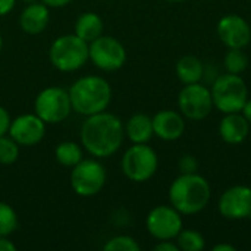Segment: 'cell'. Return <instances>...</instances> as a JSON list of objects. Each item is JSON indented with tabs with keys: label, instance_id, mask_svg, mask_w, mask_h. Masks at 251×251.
<instances>
[{
	"label": "cell",
	"instance_id": "obj_1",
	"mask_svg": "<svg viewBox=\"0 0 251 251\" xmlns=\"http://www.w3.org/2000/svg\"><path fill=\"white\" fill-rule=\"evenodd\" d=\"M124 138V122L121 118L106 110L87 116L79 131L82 149L96 159L113 156L121 149Z\"/></svg>",
	"mask_w": 251,
	"mask_h": 251
},
{
	"label": "cell",
	"instance_id": "obj_2",
	"mask_svg": "<svg viewBox=\"0 0 251 251\" xmlns=\"http://www.w3.org/2000/svg\"><path fill=\"white\" fill-rule=\"evenodd\" d=\"M68 91L72 110L85 118L104 112L112 101V87L109 81L97 75L78 78Z\"/></svg>",
	"mask_w": 251,
	"mask_h": 251
},
{
	"label": "cell",
	"instance_id": "obj_3",
	"mask_svg": "<svg viewBox=\"0 0 251 251\" xmlns=\"http://www.w3.org/2000/svg\"><path fill=\"white\" fill-rule=\"evenodd\" d=\"M212 190L207 179L197 172L181 174L169 187V201L181 215L200 213L209 204Z\"/></svg>",
	"mask_w": 251,
	"mask_h": 251
},
{
	"label": "cell",
	"instance_id": "obj_4",
	"mask_svg": "<svg viewBox=\"0 0 251 251\" xmlns=\"http://www.w3.org/2000/svg\"><path fill=\"white\" fill-rule=\"evenodd\" d=\"M50 63L60 72H75L88 59V43L75 32L57 37L49 49Z\"/></svg>",
	"mask_w": 251,
	"mask_h": 251
},
{
	"label": "cell",
	"instance_id": "obj_5",
	"mask_svg": "<svg viewBox=\"0 0 251 251\" xmlns=\"http://www.w3.org/2000/svg\"><path fill=\"white\" fill-rule=\"evenodd\" d=\"M210 93L215 107L222 113L241 112L249 99V90L244 79L240 75L229 72L216 76Z\"/></svg>",
	"mask_w": 251,
	"mask_h": 251
},
{
	"label": "cell",
	"instance_id": "obj_6",
	"mask_svg": "<svg viewBox=\"0 0 251 251\" xmlns=\"http://www.w3.org/2000/svg\"><path fill=\"white\" fill-rule=\"evenodd\" d=\"M124 175L132 182H146L151 179L159 168V157L156 151L146 144H132L121 162Z\"/></svg>",
	"mask_w": 251,
	"mask_h": 251
},
{
	"label": "cell",
	"instance_id": "obj_7",
	"mask_svg": "<svg viewBox=\"0 0 251 251\" xmlns=\"http://www.w3.org/2000/svg\"><path fill=\"white\" fill-rule=\"evenodd\" d=\"M72 112L69 91L62 87H47L41 90L34 100V113L46 125L63 122Z\"/></svg>",
	"mask_w": 251,
	"mask_h": 251
},
{
	"label": "cell",
	"instance_id": "obj_8",
	"mask_svg": "<svg viewBox=\"0 0 251 251\" xmlns=\"http://www.w3.org/2000/svg\"><path fill=\"white\" fill-rule=\"evenodd\" d=\"M104 166L94 159H82L71 169V188L79 197H94L106 185Z\"/></svg>",
	"mask_w": 251,
	"mask_h": 251
},
{
	"label": "cell",
	"instance_id": "obj_9",
	"mask_svg": "<svg viewBox=\"0 0 251 251\" xmlns=\"http://www.w3.org/2000/svg\"><path fill=\"white\" fill-rule=\"evenodd\" d=\"M88 59L100 71L115 72L125 65L126 50L118 38L101 34L88 43Z\"/></svg>",
	"mask_w": 251,
	"mask_h": 251
},
{
	"label": "cell",
	"instance_id": "obj_10",
	"mask_svg": "<svg viewBox=\"0 0 251 251\" xmlns=\"http://www.w3.org/2000/svg\"><path fill=\"white\" fill-rule=\"evenodd\" d=\"M178 107L184 118L190 121L206 119L215 107L210 90L200 84H187L178 94Z\"/></svg>",
	"mask_w": 251,
	"mask_h": 251
},
{
	"label": "cell",
	"instance_id": "obj_11",
	"mask_svg": "<svg viewBox=\"0 0 251 251\" xmlns=\"http://www.w3.org/2000/svg\"><path fill=\"white\" fill-rule=\"evenodd\" d=\"M146 226L157 241L175 240L182 229V215L174 206L160 204L149 212Z\"/></svg>",
	"mask_w": 251,
	"mask_h": 251
},
{
	"label": "cell",
	"instance_id": "obj_12",
	"mask_svg": "<svg viewBox=\"0 0 251 251\" xmlns=\"http://www.w3.org/2000/svg\"><path fill=\"white\" fill-rule=\"evenodd\" d=\"M219 212L225 219L243 221L251 216V188L247 185H234L222 193L219 199Z\"/></svg>",
	"mask_w": 251,
	"mask_h": 251
},
{
	"label": "cell",
	"instance_id": "obj_13",
	"mask_svg": "<svg viewBox=\"0 0 251 251\" xmlns=\"http://www.w3.org/2000/svg\"><path fill=\"white\" fill-rule=\"evenodd\" d=\"M19 146L32 147L46 135V122L35 113H24L12 119L7 132Z\"/></svg>",
	"mask_w": 251,
	"mask_h": 251
},
{
	"label": "cell",
	"instance_id": "obj_14",
	"mask_svg": "<svg viewBox=\"0 0 251 251\" xmlns=\"http://www.w3.org/2000/svg\"><path fill=\"white\" fill-rule=\"evenodd\" d=\"M218 35L228 49H244L251 41L249 22L240 15H225L218 22Z\"/></svg>",
	"mask_w": 251,
	"mask_h": 251
},
{
	"label": "cell",
	"instance_id": "obj_15",
	"mask_svg": "<svg viewBox=\"0 0 251 251\" xmlns=\"http://www.w3.org/2000/svg\"><path fill=\"white\" fill-rule=\"evenodd\" d=\"M154 135L163 141H175L182 137L185 131V119L181 112L160 110L153 116Z\"/></svg>",
	"mask_w": 251,
	"mask_h": 251
},
{
	"label": "cell",
	"instance_id": "obj_16",
	"mask_svg": "<svg viewBox=\"0 0 251 251\" xmlns=\"http://www.w3.org/2000/svg\"><path fill=\"white\" fill-rule=\"evenodd\" d=\"M50 22V7L43 1H34L24 7L19 15V26L29 35L41 34Z\"/></svg>",
	"mask_w": 251,
	"mask_h": 251
},
{
	"label": "cell",
	"instance_id": "obj_17",
	"mask_svg": "<svg viewBox=\"0 0 251 251\" xmlns=\"http://www.w3.org/2000/svg\"><path fill=\"white\" fill-rule=\"evenodd\" d=\"M250 132V124L241 112L225 113L219 124V134L228 144H241Z\"/></svg>",
	"mask_w": 251,
	"mask_h": 251
},
{
	"label": "cell",
	"instance_id": "obj_18",
	"mask_svg": "<svg viewBox=\"0 0 251 251\" xmlns=\"http://www.w3.org/2000/svg\"><path fill=\"white\" fill-rule=\"evenodd\" d=\"M124 128H125V137H128V140L132 144H146L154 135L153 118H150L146 113L132 115L126 121V124H124Z\"/></svg>",
	"mask_w": 251,
	"mask_h": 251
},
{
	"label": "cell",
	"instance_id": "obj_19",
	"mask_svg": "<svg viewBox=\"0 0 251 251\" xmlns=\"http://www.w3.org/2000/svg\"><path fill=\"white\" fill-rule=\"evenodd\" d=\"M103 19L96 12H84L75 21V34L87 43L100 37L103 34Z\"/></svg>",
	"mask_w": 251,
	"mask_h": 251
},
{
	"label": "cell",
	"instance_id": "obj_20",
	"mask_svg": "<svg viewBox=\"0 0 251 251\" xmlns=\"http://www.w3.org/2000/svg\"><path fill=\"white\" fill-rule=\"evenodd\" d=\"M203 75H204V65L197 56L187 54V56H184V57H181L178 60V63H176V76L184 85L200 82Z\"/></svg>",
	"mask_w": 251,
	"mask_h": 251
},
{
	"label": "cell",
	"instance_id": "obj_21",
	"mask_svg": "<svg viewBox=\"0 0 251 251\" xmlns=\"http://www.w3.org/2000/svg\"><path fill=\"white\" fill-rule=\"evenodd\" d=\"M54 157L57 163L65 168H74L84 159V150L81 144L75 141H62L54 149Z\"/></svg>",
	"mask_w": 251,
	"mask_h": 251
},
{
	"label": "cell",
	"instance_id": "obj_22",
	"mask_svg": "<svg viewBox=\"0 0 251 251\" xmlns=\"http://www.w3.org/2000/svg\"><path fill=\"white\" fill-rule=\"evenodd\" d=\"M224 66L226 72L241 75L249 66V57L243 49H229L224 59Z\"/></svg>",
	"mask_w": 251,
	"mask_h": 251
},
{
	"label": "cell",
	"instance_id": "obj_23",
	"mask_svg": "<svg viewBox=\"0 0 251 251\" xmlns=\"http://www.w3.org/2000/svg\"><path fill=\"white\" fill-rule=\"evenodd\" d=\"M19 221L15 209L4 203L0 201V237H10L16 229H18Z\"/></svg>",
	"mask_w": 251,
	"mask_h": 251
},
{
	"label": "cell",
	"instance_id": "obj_24",
	"mask_svg": "<svg viewBox=\"0 0 251 251\" xmlns=\"http://www.w3.org/2000/svg\"><path fill=\"white\" fill-rule=\"evenodd\" d=\"M175 240L182 251H201L204 249V237L194 229H181Z\"/></svg>",
	"mask_w": 251,
	"mask_h": 251
},
{
	"label": "cell",
	"instance_id": "obj_25",
	"mask_svg": "<svg viewBox=\"0 0 251 251\" xmlns=\"http://www.w3.org/2000/svg\"><path fill=\"white\" fill-rule=\"evenodd\" d=\"M19 147L9 134L0 137V165H13L19 157Z\"/></svg>",
	"mask_w": 251,
	"mask_h": 251
},
{
	"label": "cell",
	"instance_id": "obj_26",
	"mask_svg": "<svg viewBox=\"0 0 251 251\" xmlns=\"http://www.w3.org/2000/svg\"><path fill=\"white\" fill-rule=\"evenodd\" d=\"M104 251H140V244L129 235H116L112 237L106 244Z\"/></svg>",
	"mask_w": 251,
	"mask_h": 251
},
{
	"label": "cell",
	"instance_id": "obj_27",
	"mask_svg": "<svg viewBox=\"0 0 251 251\" xmlns=\"http://www.w3.org/2000/svg\"><path fill=\"white\" fill-rule=\"evenodd\" d=\"M179 169L181 174H193L197 171V160L193 156L185 154L179 159Z\"/></svg>",
	"mask_w": 251,
	"mask_h": 251
},
{
	"label": "cell",
	"instance_id": "obj_28",
	"mask_svg": "<svg viewBox=\"0 0 251 251\" xmlns=\"http://www.w3.org/2000/svg\"><path fill=\"white\" fill-rule=\"evenodd\" d=\"M10 122H12V118H10L9 112L3 106H0V137L6 135L9 132Z\"/></svg>",
	"mask_w": 251,
	"mask_h": 251
},
{
	"label": "cell",
	"instance_id": "obj_29",
	"mask_svg": "<svg viewBox=\"0 0 251 251\" xmlns=\"http://www.w3.org/2000/svg\"><path fill=\"white\" fill-rule=\"evenodd\" d=\"M154 250L156 251H179V247L176 243H172V240H163V241H159L156 246H154Z\"/></svg>",
	"mask_w": 251,
	"mask_h": 251
},
{
	"label": "cell",
	"instance_id": "obj_30",
	"mask_svg": "<svg viewBox=\"0 0 251 251\" xmlns=\"http://www.w3.org/2000/svg\"><path fill=\"white\" fill-rule=\"evenodd\" d=\"M16 0H0V16H6L13 10Z\"/></svg>",
	"mask_w": 251,
	"mask_h": 251
},
{
	"label": "cell",
	"instance_id": "obj_31",
	"mask_svg": "<svg viewBox=\"0 0 251 251\" xmlns=\"http://www.w3.org/2000/svg\"><path fill=\"white\" fill-rule=\"evenodd\" d=\"M0 251H16V246L9 237H0Z\"/></svg>",
	"mask_w": 251,
	"mask_h": 251
},
{
	"label": "cell",
	"instance_id": "obj_32",
	"mask_svg": "<svg viewBox=\"0 0 251 251\" xmlns=\"http://www.w3.org/2000/svg\"><path fill=\"white\" fill-rule=\"evenodd\" d=\"M40 1H43L49 7L56 9V7H65V6H68L72 0H40Z\"/></svg>",
	"mask_w": 251,
	"mask_h": 251
},
{
	"label": "cell",
	"instance_id": "obj_33",
	"mask_svg": "<svg viewBox=\"0 0 251 251\" xmlns=\"http://www.w3.org/2000/svg\"><path fill=\"white\" fill-rule=\"evenodd\" d=\"M241 113H243V116L249 121V124L251 125V99H247V101H246V104H244Z\"/></svg>",
	"mask_w": 251,
	"mask_h": 251
},
{
	"label": "cell",
	"instance_id": "obj_34",
	"mask_svg": "<svg viewBox=\"0 0 251 251\" xmlns=\"http://www.w3.org/2000/svg\"><path fill=\"white\" fill-rule=\"evenodd\" d=\"M237 249L231 244H218L213 247V251H235Z\"/></svg>",
	"mask_w": 251,
	"mask_h": 251
},
{
	"label": "cell",
	"instance_id": "obj_35",
	"mask_svg": "<svg viewBox=\"0 0 251 251\" xmlns=\"http://www.w3.org/2000/svg\"><path fill=\"white\" fill-rule=\"evenodd\" d=\"M22 3H25V4H29V3H34V1H38V0H21Z\"/></svg>",
	"mask_w": 251,
	"mask_h": 251
},
{
	"label": "cell",
	"instance_id": "obj_36",
	"mask_svg": "<svg viewBox=\"0 0 251 251\" xmlns=\"http://www.w3.org/2000/svg\"><path fill=\"white\" fill-rule=\"evenodd\" d=\"M3 49V37H1V32H0V51Z\"/></svg>",
	"mask_w": 251,
	"mask_h": 251
},
{
	"label": "cell",
	"instance_id": "obj_37",
	"mask_svg": "<svg viewBox=\"0 0 251 251\" xmlns=\"http://www.w3.org/2000/svg\"><path fill=\"white\" fill-rule=\"evenodd\" d=\"M166 1H171V3H179V1H185V0H166Z\"/></svg>",
	"mask_w": 251,
	"mask_h": 251
}]
</instances>
